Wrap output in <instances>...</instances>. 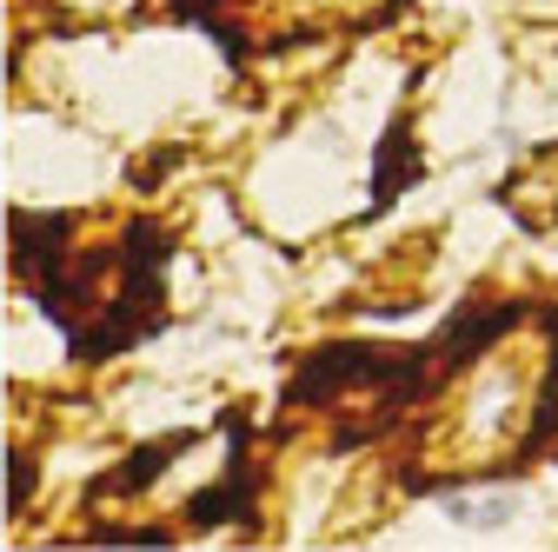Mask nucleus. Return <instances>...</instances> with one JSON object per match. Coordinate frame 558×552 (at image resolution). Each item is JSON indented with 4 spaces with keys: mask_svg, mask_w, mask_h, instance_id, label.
<instances>
[{
    "mask_svg": "<svg viewBox=\"0 0 558 552\" xmlns=\"http://www.w3.org/2000/svg\"><path fill=\"white\" fill-rule=\"evenodd\" d=\"M66 240H74L66 214H8V247H14V273L27 293L66 266Z\"/></svg>",
    "mask_w": 558,
    "mask_h": 552,
    "instance_id": "nucleus-1",
    "label": "nucleus"
},
{
    "mask_svg": "<svg viewBox=\"0 0 558 552\" xmlns=\"http://www.w3.org/2000/svg\"><path fill=\"white\" fill-rule=\"evenodd\" d=\"M220 427L233 433V472L220 479L214 493H199V500L186 506V519H193V526H220V519L253 526V519H259V487H253V466H246V412H227Z\"/></svg>",
    "mask_w": 558,
    "mask_h": 552,
    "instance_id": "nucleus-2",
    "label": "nucleus"
},
{
    "mask_svg": "<svg viewBox=\"0 0 558 552\" xmlns=\"http://www.w3.org/2000/svg\"><path fill=\"white\" fill-rule=\"evenodd\" d=\"M193 446V433H173V440H154V446H140L126 466H113L100 487H94V500H133V493H147L154 479H160V466L173 459V453H186Z\"/></svg>",
    "mask_w": 558,
    "mask_h": 552,
    "instance_id": "nucleus-3",
    "label": "nucleus"
},
{
    "mask_svg": "<svg viewBox=\"0 0 558 552\" xmlns=\"http://www.w3.org/2000/svg\"><path fill=\"white\" fill-rule=\"evenodd\" d=\"M412 173H418V154H412V120L399 113V120L386 127V141H379V180H373V193H379V200H392Z\"/></svg>",
    "mask_w": 558,
    "mask_h": 552,
    "instance_id": "nucleus-4",
    "label": "nucleus"
},
{
    "mask_svg": "<svg viewBox=\"0 0 558 552\" xmlns=\"http://www.w3.org/2000/svg\"><path fill=\"white\" fill-rule=\"evenodd\" d=\"M446 513L465 519V526H506L519 513V500L512 493H499V500H446Z\"/></svg>",
    "mask_w": 558,
    "mask_h": 552,
    "instance_id": "nucleus-5",
    "label": "nucleus"
},
{
    "mask_svg": "<svg viewBox=\"0 0 558 552\" xmlns=\"http://www.w3.org/2000/svg\"><path fill=\"white\" fill-rule=\"evenodd\" d=\"M27 500H34V453L21 446L8 453V513H27Z\"/></svg>",
    "mask_w": 558,
    "mask_h": 552,
    "instance_id": "nucleus-6",
    "label": "nucleus"
}]
</instances>
